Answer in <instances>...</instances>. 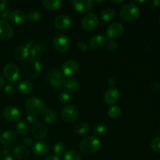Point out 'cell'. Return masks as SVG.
<instances>
[{
	"label": "cell",
	"mask_w": 160,
	"mask_h": 160,
	"mask_svg": "<svg viewBox=\"0 0 160 160\" xmlns=\"http://www.w3.org/2000/svg\"><path fill=\"white\" fill-rule=\"evenodd\" d=\"M42 70V63L40 61L34 58L26 60L22 66L23 76L29 80H34L37 78L40 75Z\"/></svg>",
	"instance_id": "6da1fadb"
},
{
	"label": "cell",
	"mask_w": 160,
	"mask_h": 160,
	"mask_svg": "<svg viewBox=\"0 0 160 160\" xmlns=\"http://www.w3.org/2000/svg\"><path fill=\"white\" fill-rule=\"evenodd\" d=\"M80 149L86 155H92L99 150L101 142L99 139L94 136H88L81 141L80 143Z\"/></svg>",
	"instance_id": "7a4b0ae2"
},
{
	"label": "cell",
	"mask_w": 160,
	"mask_h": 160,
	"mask_svg": "<svg viewBox=\"0 0 160 160\" xmlns=\"http://www.w3.org/2000/svg\"><path fill=\"white\" fill-rule=\"evenodd\" d=\"M120 17L126 22H133L140 16V9L135 3H128L120 9Z\"/></svg>",
	"instance_id": "3957f363"
},
{
	"label": "cell",
	"mask_w": 160,
	"mask_h": 160,
	"mask_svg": "<svg viewBox=\"0 0 160 160\" xmlns=\"http://www.w3.org/2000/svg\"><path fill=\"white\" fill-rule=\"evenodd\" d=\"M25 109L32 115H39L45 109V103L42 99L36 97H31L28 98L25 102Z\"/></svg>",
	"instance_id": "277c9868"
},
{
	"label": "cell",
	"mask_w": 160,
	"mask_h": 160,
	"mask_svg": "<svg viewBox=\"0 0 160 160\" xmlns=\"http://www.w3.org/2000/svg\"><path fill=\"white\" fill-rule=\"evenodd\" d=\"M47 80H48L50 86L53 89L58 90L60 88L61 86H62V83L64 81L63 74L60 70L56 68H52L47 73Z\"/></svg>",
	"instance_id": "5b68a950"
},
{
	"label": "cell",
	"mask_w": 160,
	"mask_h": 160,
	"mask_svg": "<svg viewBox=\"0 0 160 160\" xmlns=\"http://www.w3.org/2000/svg\"><path fill=\"white\" fill-rule=\"evenodd\" d=\"M52 45L56 51L59 52H65L70 48V42L67 35L63 34H58L53 38Z\"/></svg>",
	"instance_id": "8992f818"
},
{
	"label": "cell",
	"mask_w": 160,
	"mask_h": 160,
	"mask_svg": "<svg viewBox=\"0 0 160 160\" xmlns=\"http://www.w3.org/2000/svg\"><path fill=\"white\" fill-rule=\"evenodd\" d=\"M5 78L11 83H15L20 79V71L19 67L13 63H8L3 68Z\"/></svg>",
	"instance_id": "52a82bcc"
},
{
	"label": "cell",
	"mask_w": 160,
	"mask_h": 160,
	"mask_svg": "<svg viewBox=\"0 0 160 160\" xmlns=\"http://www.w3.org/2000/svg\"><path fill=\"white\" fill-rule=\"evenodd\" d=\"M79 117V111L73 105H67L62 109V118L67 123H73Z\"/></svg>",
	"instance_id": "ba28073f"
},
{
	"label": "cell",
	"mask_w": 160,
	"mask_h": 160,
	"mask_svg": "<svg viewBox=\"0 0 160 160\" xmlns=\"http://www.w3.org/2000/svg\"><path fill=\"white\" fill-rule=\"evenodd\" d=\"M2 117L7 121L15 123L21 119V112L18 108L13 106H9L3 109Z\"/></svg>",
	"instance_id": "9c48e42d"
},
{
	"label": "cell",
	"mask_w": 160,
	"mask_h": 160,
	"mask_svg": "<svg viewBox=\"0 0 160 160\" xmlns=\"http://www.w3.org/2000/svg\"><path fill=\"white\" fill-rule=\"evenodd\" d=\"M98 17L95 13L88 12L83 17L81 20V25L84 30L87 31H90L97 28L98 25Z\"/></svg>",
	"instance_id": "30bf717a"
},
{
	"label": "cell",
	"mask_w": 160,
	"mask_h": 160,
	"mask_svg": "<svg viewBox=\"0 0 160 160\" xmlns=\"http://www.w3.org/2000/svg\"><path fill=\"white\" fill-rule=\"evenodd\" d=\"M124 28L123 25L118 22H114L109 24L106 29V34L107 38H109L111 40H114L118 38L121 37L122 34H123Z\"/></svg>",
	"instance_id": "8fae6325"
},
{
	"label": "cell",
	"mask_w": 160,
	"mask_h": 160,
	"mask_svg": "<svg viewBox=\"0 0 160 160\" xmlns=\"http://www.w3.org/2000/svg\"><path fill=\"white\" fill-rule=\"evenodd\" d=\"M79 70V64L74 59H69L64 62L62 66V73L67 77L76 74Z\"/></svg>",
	"instance_id": "7c38bea8"
},
{
	"label": "cell",
	"mask_w": 160,
	"mask_h": 160,
	"mask_svg": "<svg viewBox=\"0 0 160 160\" xmlns=\"http://www.w3.org/2000/svg\"><path fill=\"white\" fill-rule=\"evenodd\" d=\"M54 26L60 31H67L72 26V20L69 16L62 14L56 17L54 20Z\"/></svg>",
	"instance_id": "4fadbf2b"
},
{
	"label": "cell",
	"mask_w": 160,
	"mask_h": 160,
	"mask_svg": "<svg viewBox=\"0 0 160 160\" xmlns=\"http://www.w3.org/2000/svg\"><path fill=\"white\" fill-rule=\"evenodd\" d=\"M13 37V30L8 22L0 20V40L9 41Z\"/></svg>",
	"instance_id": "5bb4252c"
},
{
	"label": "cell",
	"mask_w": 160,
	"mask_h": 160,
	"mask_svg": "<svg viewBox=\"0 0 160 160\" xmlns=\"http://www.w3.org/2000/svg\"><path fill=\"white\" fill-rule=\"evenodd\" d=\"M72 5L73 8L81 13L88 12L93 7V2L91 0H73Z\"/></svg>",
	"instance_id": "9a60e30c"
},
{
	"label": "cell",
	"mask_w": 160,
	"mask_h": 160,
	"mask_svg": "<svg viewBox=\"0 0 160 160\" xmlns=\"http://www.w3.org/2000/svg\"><path fill=\"white\" fill-rule=\"evenodd\" d=\"M103 99L108 105L116 104L120 99V92L116 88H109L105 92Z\"/></svg>",
	"instance_id": "2e32d148"
},
{
	"label": "cell",
	"mask_w": 160,
	"mask_h": 160,
	"mask_svg": "<svg viewBox=\"0 0 160 160\" xmlns=\"http://www.w3.org/2000/svg\"><path fill=\"white\" fill-rule=\"evenodd\" d=\"M8 19L13 24L21 25L26 22L27 15L21 10H13L10 12Z\"/></svg>",
	"instance_id": "e0dca14e"
},
{
	"label": "cell",
	"mask_w": 160,
	"mask_h": 160,
	"mask_svg": "<svg viewBox=\"0 0 160 160\" xmlns=\"http://www.w3.org/2000/svg\"><path fill=\"white\" fill-rule=\"evenodd\" d=\"M33 136L37 139H43L48 134V128L43 123H37L33 126L31 130Z\"/></svg>",
	"instance_id": "ac0fdd59"
},
{
	"label": "cell",
	"mask_w": 160,
	"mask_h": 160,
	"mask_svg": "<svg viewBox=\"0 0 160 160\" xmlns=\"http://www.w3.org/2000/svg\"><path fill=\"white\" fill-rule=\"evenodd\" d=\"M32 151L38 156H45L49 151V146L45 142H38L32 145Z\"/></svg>",
	"instance_id": "d6986e66"
},
{
	"label": "cell",
	"mask_w": 160,
	"mask_h": 160,
	"mask_svg": "<svg viewBox=\"0 0 160 160\" xmlns=\"http://www.w3.org/2000/svg\"><path fill=\"white\" fill-rule=\"evenodd\" d=\"M107 40V37H105L102 34H95L93 37L91 38L90 41H89V45L92 48L98 49V48H101L102 47L104 46Z\"/></svg>",
	"instance_id": "ffe728a7"
},
{
	"label": "cell",
	"mask_w": 160,
	"mask_h": 160,
	"mask_svg": "<svg viewBox=\"0 0 160 160\" xmlns=\"http://www.w3.org/2000/svg\"><path fill=\"white\" fill-rule=\"evenodd\" d=\"M17 136L14 131L7 130L0 135V142L3 145H12L17 141Z\"/></svg>",
	"instance_id": "44dd1931"
},
{
	"label": "cell",
	"mask_w": 160,
	"mask_h": 160,
	"mask_svg": "<svg viewBox=\"0 0 160 160\" xmlns=\"http://www.w3.org/2000/svg\"><path fill=\"white\" fill-rule=\"evenodd\" d=\"M62 86L69 92H77L81 88L79 81L74 78H67L63 81Z\"/></svg>",
	"instance_id": "7402d4cb"
},
{
	"label": "cell",
	"mask_w": 160,
	"mask_h": 160,
	"mask_svg": "<svg viewBox=\"0 0 160 160\" xmlns=\"http://www.w3.org/2000/svg\"><path fill=\"white\" fill-rule=\"evenodd\" d=\"M12 55H13L14 59L19 61L23 60L30 55V49L26 45H20L15 48Z\"/></svg>",
	"instance_id": "603a6c76"
},
{
	"label": "cell",
	"mask_w": 160,
	"mask_h": 160,
	"mask_svg": "<svg viewBox=\"0 0 160 160\" xmlns=\"http://www.w3.org/2000/svg\"><path fill=\"white\" fill-rule=\"evenodd\" d=\"M13 155L17 159L24 160L30 156V151L24 145H17L14 148Z\"/></svg>",
	"instance_id": "cb8c5ba5"
},
{
	"label": "cell",
	"mask_w": 160,
	"mask_h": 160,
	"mask_svg": "<svg viewBox=\"0 0 160 160\" xmlns=\"http://www.w3.org/2000/svg\"><path fill=\"white\" fill-rule=\"evenodd\" d=\"M17 90L22 95H28L33 90V84L27 80L20 81L17 84Z\"/></svg>",
	"instance_id": "d4e9b609"
},
{
	"label": "cell",
	"mask_w": 160,
	"mask_h": 160,
	"mask_svg": "<svg viewBox=\"0 0 160 160\" xmlns=\"http://www.w3.org/2000/svg\"><path fill=\"white\" fill-rule=\"evenodd\" d=\"M42 118L48 124H53L57 120V115L54 110L50 109H45L42 112Z\"/></svg>",
	"instance_id": "484cf974"
},
{
	"label": "cell",
	"mask_w": 160,
	"mask_h": 160,
	"mask_svg": "<svg viewBox=\"0 0 160 160\" xmlns=\"http://www.w3.org/2000/svg\"><path fill=\"white\" fill-rule=\"evenodd\" d=\"M45 50H46V45L45 44H34L30 49V55L34 59H37L38 57L41 56V55L45 52Z\"/></svg>",
	"instance_id": "4316f807"
},
{
	"label": "cell",
	"mask_w": 160,
	"mask_h": 160,
	"mask_svg": "<svg viewBox=\"0 0 160 160\" xmlns=\"http://www.w3.org/2000/svg\"><path fill=\"white\" fill-rule=\"evenodd\" d=\"M42 6L49 11H56L62 6V2L59 0H44Z\"/></svg>",
	"instance_id": "83f0119b"
},
{
	"label": "cell",
	"mask_w": 160,
	"mask_h": 160,
	"mask_svg": "<svg viewBox=\"0 0 160 160\" xmlns=\"http://www.w3.org/2000/svg\"><path fill=\"white\" fill-rule=\"evenodd\" d=\"M91 128L88 123L85 122H81V123H78L73 128V131L75 133L80 134V135H84V134H88L90 131Z\"/></svg>",
	"instance_id": "f1b7e54d"
},
{
	"label": "cell",
	"mask_w": 160,
	"mask_h": 160,
	"mask_svg": "<svg viewBox=\"0 0 160 160\" xmlns=\"http://www.w3.org/2000/svg\"><path fill=\"white\" fill-rule=\"evenodd\" d=\"M116 12L112 9H106L100 13V19L106 22H109L115 18Z\"/></svg>",
	"instance_id": "f546056e"
},
{
	"label": "cell",
	"mask_w": 160,
	"mask_h": 160,
	"mask_svg": "<svg viewBox=\"0 0 160 160\" xmlns=\"http://www.w3.org/2000/svg\"><path fill=\"white\" fill-rule=\"evenodd\" d=\"M16 131H17V132L20 135H27V134L29 133L30 131L29 125L23 121L19 122V123H17V126H16Z\"/></svg>",
	"instance_id": "4dcf8cb0"
},
{
	"label": "cell",
	"mask_w": 160,
	"mask_h": 160,
	"mask_svg": "<svg viewBox=\"0 0 160 160\" xmlns=\"http://www.w3.org/2000/svg\"><path fill=\"white\" fill-rule=\"evenodd\" d=\"M42 17V15L40 11L31 10L29 11L28 13L27 14V20H28L31 23H37V22L40 21Z\"/></svg>",
	"instance_id": "1f68e13d"
},
{
	"label": "cell",
	"mask_w": 160,
	"mask_h": 160,
	"mask_svg": "<svg viewBox=\"0 0 160 160\" xmlns=\"http://www.w3.org/2000/svg\"><path fill=\"white\" fill-rule=\"evenodd\" d=\"M62 159L63 160H82L81 155L73 150H70L64 153Z\"/></svg>",
	"instance_id": "d6a6232c"
},
{
	"label": "cell",
	"mask_w": 160,
	"mask_h": 160,
	"mask_svg": "<svg viewBox=\"0 0 160 160\" xmlns=\"http://www.w3.org/2000/svg\"><path fill=\"white\" fill-rule=\"evenodd\" d=\"M107 131V127L105 123H98L94 128V133L96 136H102Z\"/></svg>",
	"instance_id": "836d02e7"
},
{
	"label": "cell",
	"mask_w": 160,
	"mask_h": 160,
	"mask_svg": "<svg viewBox=\"0 0 160 160\" xmlns=\"http://www.w3.org/2000/svg\"><path fill=\"white\" fill-rule=\"evenodd\" d=\"M121 114V109L119 106H112L108 110V115L110 118L112 119H117Z\"/></svg>",
	"instance_id": "e575fe53"
},
{
	"label": "cell",
	"mask_w": 160,
	"mask_h": 160,
	"mask_svg": "<svg viewBox=\"0 0 160 160\" xmlns=\"http://www.w3.org/2000/svg\"><path fill=\"white\" fill-rule=\"evenodd\" d=\"M66 151V146L62 142H57L53 146V152L57 156L64 155Z\"/></svg>",
	"instance_id": "d590c367"
},
{
	"label": "cell",
	"mask_w": 160,
	"mask_h": 160,
	"mask_svg": "<svg viewBox=\"0 0 160 160\" xmlns=\"http://www.w3.org/2000/svg\"><path fill=\"white\" fill-rule=\"evenodd\" d=\"M106 49L108 50L110 52H116L118 48V44L116 42L115 40H111L109 39V41L106 42Z\"/></svg>",
	"instance_id": "8d00e7d4"
},
{
	"label": "cell",
	"mask_w": 160,
	"mask_h": 160,
	"mask_svg": "<svg viewBox=\"0 0 160 160\" xmlns=\"http://www.w3.org/2000/svg\"><path fill=\"white\" fill-rule=\"evenodd\" d=\"M152 149L156 153L160 154V136L155 138L151 143Z\"/></svg>",
	"instance_id": "74e56055"
},
{
	"label": "cell",
	"mask_w": 160,
	"mask_h": 160,
	"mask_svg": "<svg viewBox=\"0 0 160 160\" xmlns=\"http://www.w3.org/2000/svg\"><path fill=\"white\" fill-rule=\"evenodd\" d=\"M71 96L67 92H62L59 95V100L62 104H67L70 101Z\"/></svg>",
	"instance_id": "f35d334b"
},
{
	"label": "cell",
	"mask_w": 160,
	"mask_h": 160,
	"mask_svg": "<svg viewBox=\"0 0 160 160\" xmlns=\"http://www.w3.org/2000/svg\"><path fill=\"white\" fill-rule=\"evenodd\" d=\"M0 160H13L10 152L7 150L0 152Z\"/></svg>",
	"instance_id": "ab89813d"
},
{
	"label": "cell",
	"mask_w": 160,
	"mask_h": 160,
	"mask_svg": "<svg viewBox=\"0 0 160 160\" xmlns=\"http://www.w3.org/2000/svg\"><path fill=\"white\" fill-rule=\"evenodd\" d=\"M5 92L8 95H12L15 94L16 92V88L12 84H9L6 86L5 88Z\"/></svg>",
	"instance_id": "60d3db41"
},
{
	"label": "cell",
	"mask_w": 160,
	"mask_h": 160,
	"mask_svg": "<svg viewBox=\"0 0 160 160\" xmlns=\"http://www.w3.org/2000/svg\"><path fill=\"white\" fill-rule=\"evenodd\" d=\"M160 5V0H153L148 2V7L152 9H156Z\"/></svg>",
	"instance_id": "b9f144b4"
},
{
	"label": "cell",
	"mask_w": 160,
	"mask_h": 160,
	"mask_svg": "<svg viewBox=\"0 0 160 160\" xmlns=\"http://www.w3.org/2000/svg\"><path fill=\"white\" fill-rule=\"evenodd\" d=\"M27 120H28V123H31V124H35V123H37V117L35 115L30 114L27 117Z\"/></svg>",
	"instance_id": "7bdbcfd3"
},
{
	"label": "cell",
	"mask_w": 160,
	"mask_h": 160,
	"mask_svg": "<svg viewBox=\"0 0 160 160\" xmlns=\"http://www.w3.org/2000/svg\"><path fill=\"white\" fill-rule=\"evenodd\" d=\"M77 46H78V49L82 52H85L88 50V45L84 42H78L77 43Z\"/></svg>",
	"instance_id": "ee69618b"
},
{
	"label": "cell",
	"mask_w": 160,
	"mask_h": 160,
	"mask_svg": "<svg viewBox=\"0 0 160 160\" xmlns=\"http://www.w3.org/2000/svg\"><path fill=\"white\" fill-rule=\"evenodd\" d=\"M23 143H24V145H26V146H32V145H34V141H33V139L31 138H24V140H23Z\"/></svg>",
	"instance_id": "f6af8a7d"
},
{
	"label": "cell",
	"mask_w": 160,
	"mask_h": 160,
	"mask_svg": "<svg viewBox=\"0 0 160 160\" xmlns=\"http://www.w3.org/2000/svg\"><path fill=\"white\" fill-rule=\"evenodd\" d=\"M7 4L8 2L6 0H0V12H2L5 9H6Z\"/></svg>",
	"instance_id": "bcb514c9"
},
{
	"label": "cell",
	"mask_w": 160,
	"mask_h": 160,
	"mask_svg": "<svg viewBox=\"0 0 160 160\" xmlns=\"http://www.w3.org/2000/svg\"><path fill=\"white\" fill-rule=\"evenodd\" d=\"M117 84V80L114 78H110L108 80V85L110 88H115V85Z\"/></svg>",
	"instance_id": "7dc6e473"
},
{
	"label": "cell",
	"mask_w": 160,
	"mask_h": 160,
	"mask_svg": "<svg viewBox=\"0 0 160 160\" xmlns=\"http://www.w3.org/2000/svg\"><path fill=\"white\" fill-rule=\"evenodd\" d=\"M9 13H10V11L9 9H5L4 11L0 12V17L3 19H7L9 17Z\"/></svg>",
	"instance_id": "c3c4849f"
},
{
	"label": "cell",
	"mask_w": 160,
	"mask_h": 160,
	"mask_svg": "<svg viewBox=\"0 0 160 160\" xmlns=\"http://www.w3.org/2000/svg\"><path fill=\"white\" fill-rule=\"evenodd\" d=\"M151 89L153 91H158L160 89V84L157 82H153L151 84Z\"/></svg>",
	"instance_id": "681fc988"
},
{
	"label": "cell",
	"mask_w": 160,
	"mask_h": 160,
	"mask_svg": "<svg viewBox=\"0 0 160 160\" xmlns=\"http://www.w3.org/2000/svg\"><path fill=\"white\" fill-rule=\"evenodd\" d=\"M45 160H60L59 159V156H56V155H51V156H48L45 158Z\"/></svg>",
	"instance_id": "f907efd6"
},
{
	"label": "cell",
	"mask_w": 160,
	"mask_h": 160,
	"mask_svg": "<svg viewBox=\"0 0 160 160\" xmlns=\"http://www.w3.org/2000/svg\"><path fill=\"white\" fill-rule=\"evenodd\" d=\"M5 84V78L2 76H0V88H2Z\"/></svg>",
	"instance_id": "816d5d0a"
},
{
	"label": "cell",
	"mask_w": 160,
	"mask_h": 160,
	"mask_svg": "<svg viewBox=\"0 0 160 160\" xmlns=\"http://www.w3.org/2000/svg\"><path fill=\"white\" fill-rule=\"evenodd\" d=\"M124 2V0H122V1H112V2L114 3H122Z\"/></svg>",
	"instance_id": "f5cc1de1"
},
{
	"label": "cell",
	"mask_w": 160,
	"mask_h": 160,
	"mask_svg": "<svg viewBox=\"0 0 160 160\" xmlns=\"http://www.w3.org/2000/svg\"><path fill=\"white\" fill-rule=\"evenodd\" d=\"M135 2H138V3H143V2H145V1H136Z\"/></svg>",
	"instance_id": "db71d44e"
},
{
	"label": "cell",
	"mask_w": 160,
	"mask_h": 160,
	"mask_svg": "<svg viewBox=\"0 0 160 160\" xmlns=\"http://www.w3.org/2000/svg\"><path fill=\"white\" fill-rule=\"evenodd\" d=\"M105 1H95V2H97V3H99V2H104Z\"/></svg>",
	"instance_id": "11a10c76"
},
{
	"label": "cell",
	"mask_w": 160,
	"mask_h": 160,
	"mask_svg": "<svg viewBox=\"0 0 160 160\" xmlns=\"http://www.w3.org/2000/svg\"><path fill=\"white\" fill-rule=\"evenodd\" d=\"M159 23H160V17H159Z\"/></svg>",
	"instance_id": "9f6ffc18"
},
{
	"label": "cell",
	"mask_w": 160,
	"mask_h": 160,
	"mask_svg": "<svg viewBox=\"0 0 160 160\" xmlns=\"http://www.w3.org/2000/svg\"><path fill=\"white\" fill-rule=\"evenodd\" d=\"M159 123H160V121H159Z\"/></svg>",
	"instance_id": "6f0895ef"
}]
</instances>
